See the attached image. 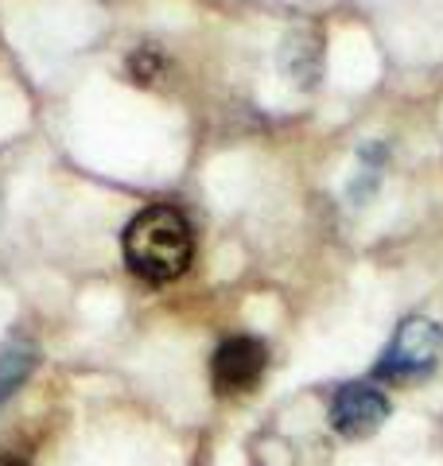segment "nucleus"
Segmentation results:
<instances>
[{"label":"nucleus","mask_w":443,"mask_h":466,"mask_svg":"<svg viewBox=\"0 0 443 466\" xmlns=\"http://www.w3.org/2000/svg\"><path fill=\"white\" fill-rule=\"evenodd\" d=\"M32 370H36V350L27 342H8L0 350V400L12 397L27 381Z\"/></svg>","instance_id":"39448f33"},{"label":"nucleus","mask_w":443,"mask_h":466,"mask_svg":"<svg viewBox=\"0 0 443 466\" xmlns=\"http://www.w3.org/2000/svg\"><path fill=\"white\" fill-rule=\"evenodd\" d=\"M386 416H389L386 392H377L374 385H362V381L343 385L331 400V428L338 435H346V440H362V435L377 431Z\"/></svg>","instance_id":"7ed1b4c3"},{"label":"nucleus","mask_w":443,"mask_h":466,"mask_svg":"<svg viewBox=\"0 0 443 466\" xmlns=\"http://www.w3.org/2000/svg\"><path fill=\"white\" fill-rule=\"evenodd\" d=\"M439 354H443V330L432 319H405L374 373L381 381H417V377L436 370Z\"/></svg>","instance_id":"f03ea898"},{"label":"nucleus","mask_w":443,"mask_h":466,"mask_svg":"<svg viewBox=\"0 0 443 466\" xmlns=\"http://www.w3.org/2000/svg\"><path fill=\"white\" fill-rule=\"evenodd\" d=\"M0 466H24L20 459H0Z\"/></svg>","instance_id":"0eeeda50"},{"label":"nucleus","mask_w":443,"mask_h":466,"mask_svg":"<svg viewBox=\"0 0 443 466\" xmlns=\"http://www.w3.org/2000/svg\"><path fill=\"white\" fill-rule=\"evenodd\" d=\"M129 75L137 82H156L160 75H164V55H160L156 47H137L129 55Z\"/></svg>","instance_id":"423d86ee"},{"label":"nucleus","mask_w":443,"mask_h":466,"mask_svg":"<svg viewBox=\"0 0 443 466\" xmlns=\"http://www.w3.org/2000/svg\"><path fill=\"white\" fill-rule=\"evenodd\" d=\"M195 253L191 222L175 207H148L125 229V260L129 268L152 284H168L183 276Z\"/></svg>","instance_id":"f257e3e1"},{"label":"nucleus","mask_w":443,"mask_h":466,"mask_svg":"<svg viewBox=\"0 0 443 466\" xmlns=\"http://www.w3.org/2000/svg\"><path fill=\"white\" fill-rule=\"evenodd\" d=\"M264 346L257 339H230L218 346V354L211 361V377H214V389L222 397H233V392H249L261 373H264Z\"/></svg>","instance_id":"20e7f679"}]
</instances>
